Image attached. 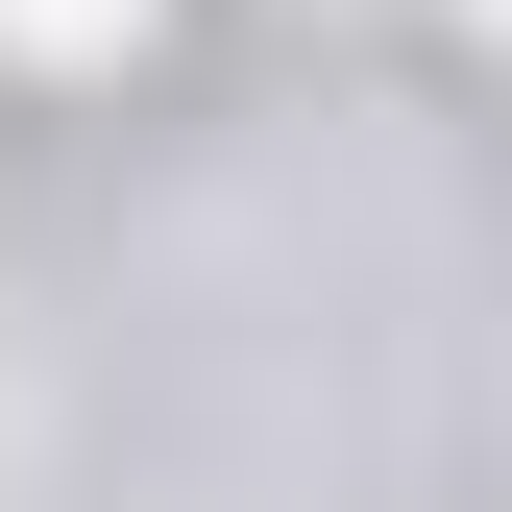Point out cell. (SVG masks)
I'll use <instances>...</instances> for the list:
<instances>
[{"label": "cell", "instance_id": "cell-1", "mask_svg": "<svg viewBox=\"0 0 512 512\" xmlns=\"http://www.w3.org/2000/svg\"><path fill=\"white\" fill-rule=\"evenodd\" d=\"M0 25H25V49H122L147 0H0Z\"/></svg>", "mask_w": 512, "mask_h": 512}]
</instances>
